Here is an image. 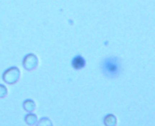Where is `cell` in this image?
I'll list each match as a JSON object with an SVG mask.
<instances>
[{
	"mask_svg": "<svg viewBox=\"0 0 155 126\" xmlns=\"http://www.w3.org/2000/svg\"><path fill=\"white\" fill-rule=\"evenodd\" d=\"M86 65L85 59L82 56H76L74 59L72 60V66L75 69H81L83 68Z\"/></svg>",
	"mask_w": 155,
	"mask_h": 126,
	"instance_id": "cell-3",
	"label": "cell"
},
{
	"mask_svg": "<svg viewBox=\"0 0 155 126\" xmlns=\"http://www.w3.org/2000/svg\"><path fill=\"white\" fill-rule=\"evenodd\" d=\"M102 70L107 77H115L121 71V64L118 58L110 57L107 58L102 63Z\"/></svg>",
	"mask_w": 155,
	"mask_h": 126,
	"instance_id": "cell-1",
	"label": "cell"
},
{
	"mask_svg": "<svg viewBox=\"0 0 155 126\" xmlns=\"http://www.w3.org/2000/svg\"><path fill=\"white\" fill-rule=\"evenodd\" d=\"M19 75H20L19 70L16 68H11L8 71L5 72L4 80H5V82L9 83H15L18 80Z\"/></svg>",
	"mask_w": 155,
	"mask_h": 126,
	"instance_id": "cell-2",
	"label": "cell"
}]
</instances>
